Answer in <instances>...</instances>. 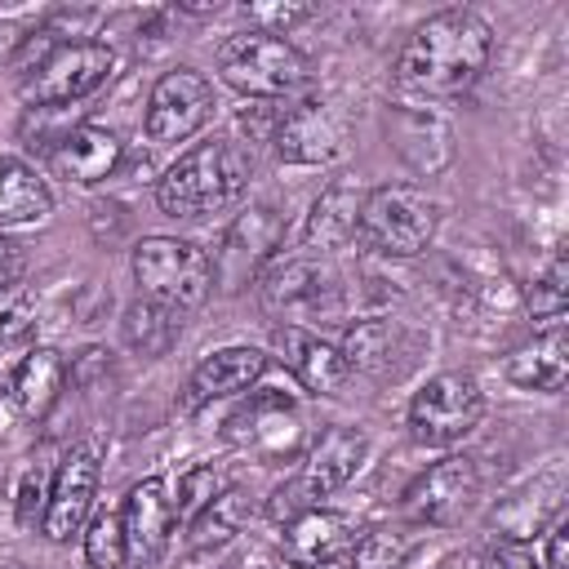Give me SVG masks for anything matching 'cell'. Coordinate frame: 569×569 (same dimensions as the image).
I'll use <instances>...</instances> for the list:
<instances>
[{
  "label": "cell",
  "mask_w": 569,
  "mask_h": 569,
  "mask_svg": "<svg viewBox=\"0 0 569 569\" xmlns=\"http://www.w3.org/2000/svg\"><path fill=\"white\" fill-rule=\"evenodd\" d=\"M493 58V27L476 9H440L413 27L396 58V89L405 98H458Z\"/></svg>",
  "instance_id": "6da1fadb"
},
{
  "label": "cell",
  "mask_w": 569,
  "mask_h": 569,
  "mask_svg": "<svg viewBox=\"0 0 569 569\" xmlns=\"http://www.w3.org/2000/svg\"><path fill=\"white\" fill-rule=\"evenodd\" d=\"M249 187V156L231 138L196 142L156 182V204L169 218H209L231 209Z\"/></svg>",
  "instance_id": "7a4b0ae2"
},
{
  "label": "cell",
  "mask_w": 569,
  "mask_h": 569,
  "mask_svg": "<svg viewBox=\"0 0 569 569\" xmlns=\"http://www.w3.org/2000/svg\"><path fill=\"white\" fill-rule=\"evenodd\" d=\"M436 227H440V209L427 191H418L409 182H387L360 200L356 236L373 253L413 258L436 240Z\"/></svg>",
  "instance_id": "3957f363"
},
{
  "label": "cell",
  "mask_w": 569,
  "mask_h": 569,
  "mask_svg": "<svg viewBox=\"0 0 569 569\" xmlns=\"http://www.w3.org/2000/svg\"><path fill=\"white\" fill-rule=\"evenodd\" d=\"M133 280L147 302L164 311H191L213 289V258L178 236H147L133 249Z\"/></svg>",
  "instance_id": "277c9868"
},
{
  "label": "cell",
  "mask_w": 569,
  "mask_h": 569,
  "mask_svg": "<svg viewBox=\"0 0 569 569\" xmlns=\"http://www.w3.org/2000/svg\"><path fill=\"white\" fill-rule=\"evenodd\" d=\"M218 71L222 80L244 98H289L307 84V58L284 40L267 31H240L218 44Z\"/></svg>",
  "instance_id": "5b68a950"
},
{
  "label": "cell",
  "mask_w": 569,
  "mask_h": 569,
  "mask_svg": "<svg viewBox=\"0 0 569 569\" xmlns=\"http://www.w3.org/2000/svg\"><path fill=\"white\" fill-rule=\"evenodd\" d=\"M480 418H485V396H480L476 378L458 373V369L427 378L409 400V431L427 449L458 445L467 431L480 427Z\"/></svg>",
  "instance_id": "8992f818"
},
{
  "label": "cell",
  "mask_w": 569,
  "mask_h": 569,
  "mask_svg": "<svg viewBox=\"0 0 569 569\" xmlns=\"http://www.w3.org/2000/svg\"><path fill=\"white\" fill-rule=\"evenodd\" d=\"M111 67H116L111 44H102V40H67L36 67V76L27 80L22 93L36 107H67V102H80L93 89H102Z\"/></svg>",
  "instance_id": "52a82bcc"
},
{
  "label": "cell",
  "mask_w": 569,
  "mask_h": 569,
  "mask_svg": "<svg viewBox=\"0 0 569 569\" xmlns=\"http://www.w3.org/2000/svg\"><path fill=\"white\" fill-rule=\"evenodd\" d=\"M209 111H213V84L196 67H173L151 84L142 129L151 142H182L209 120Z\"/></svg>",
  "instance_id": "ba28073f"
},
{
  "label": "cell",
  "mask_w": 569,
  "mask_h": 569,
  "mask_svg": "<svg viewBox=\"0 0 569 569\" xmlns=\"http://www.w3.org/2000/svg\"><path fill=\"white\" fill-rule=\"evenodd\" d=\"M480 493V471L471 458L453 453V458H440L431 462L409 489H405V516L413 525H453Z\"/></svg>",
  "instance_id": "9c48e42d"
},
{
  "label": "cell",
  "mask_w": 569,
  "mask_h": 569,
  "mask_svg": "<svg viewBox=\"0 0 569 569\" xmlns=\"http://www.w3.org/2000/svg\"><path fill=\"white\" fill-rule=\"evenodd\" d=\"M93 498H98V453L89 445H76L53 471V485H49V498H44V516H40L44 538L67 542L71 533H80L89 525Z\"/></svg>",
  "instance_id": "30bf717a"
},
{
  "label": "cell",
  "mask_w": 569,
  "mask_h": 569,
  "mask_svg": "<svg viewBox=\"0 0 569 569\" xmlns=\"http://www.w3.org/2000/svg\"><path fill=\"white\" fill-rule=\"evenodd\" d=\"M173 498H169V485L160 476H147L129 489L124 507H120V529H124V556L129 565L138 569H151L164 547H169V533H173Z\"/></svg>",
  "instance_id": "8fae6325"
},
{
  "label": "cell",
  "mask_w": 569,
  "mask_h": 569,
  "mask_svg": "<svg viewBox=\"0 0 569 569\" xmlns=\"http://www.w3.org/2000/svg\"><path fill=\"white\" fill-rule=\"evenodd\" d=\"M365 449H369L365 431H356V427H325V431L311 440L298 480H289L293 498H298L302 507H316L325 493L342 489V485L360 471Z\"/></svg>",
  "instance_id": "7c38bea8"
},
{
  "label": "cell",
  "mask_w": 569,
  "mask_h": 569,
  "mask_svg": "<svg viewBox=\"0 0 569 569\" xmlns=\"http://www.w3.org/2000/svg\"><path fill=\"white\" fill-rule=\"evenodd\" d=\"M280 547H284V560L289 565H302V569L333 565V560L351 556V547H356V520L342 516V511H329V507H307L293 520H284Z\"/></svg>",
  "instance_id": "4fadbf2b"
},
{
  "label": "cell",
  "mask_w": 569,
  "mask_h": 569,
  "mask_svg": "<svg viewBox=\"0 0 569 569\" xmlns=\"http://www.w3.org/2000/svg\"><path fill=\"white\" fill-rule=\"evenodd\" d=\"M231 440L240 449H253L262 458H289L302 440L298 409L284 400V391H258L236 418H231Z\"/></svg>",
  "instance_id": "5bb4252c"
},
{
  "label": "cell",
  "mask_w": 569,
  "mask_h": 569,
  "mask_svg": "<svg viewBox=\"0 0 569 569\" xmlns=\"http://www.w3.org/2000/svg\"><path fill=\"white\" fill-rule=\"evenodd\" d=\"M342 151V124L316 98L289 107L276 124V156L289 164H329Z\"/></svg>",
  "instance_id": "9a60e30c"
},
{
  "label": "cell",
  "mask_w": 569,
  "mask_h": 569,
  "mask_svg": "<svg viewBox=\"0 0 569 569\" xmlns=\"http://www.w3.org/2000/svg\"><path fill=\"white\" fill-rule=\"evenodd\" d=\"M329 293V271L316 258H271V267L258 276V298L271 316L284 325L293 316H307L325 302Z\"/></svg>",
  "instance_id": "2e32d148"
},
{
  "label": "cell",
  "mask_w": 569,
  "mask_h": 569,
  "mask_svg": "<svg viewBox=\"0 0 569 569\" xmlns=\"http://www.w3.org/2000/svg\"><path fill=\"white\" fill-rule=\"evenodd\" d=\"M271 342H276V356L293 369V378H298L311 396H333V391H342L347 365H342L338 347L320 342V338L307 333L302 325H276Z\"/></svg>",
  "instance_id": "e0dca14e"
},
{
  "label": "cell",
  "mask_w": 569,
  "mask_h": 569,
  "mask_svg": "<svg viewBox=\"0 0 569 569\" xmlns=\"http://www.w3.org/2000/svg\"><path fill=\"white\" fill-rule=\"evenodd\" d=\"M507 378L525 391H565V382H569V333H565V325H547L525 347H516L507 356Z\"/></svg>",
  "instance_id": "ac0fdd59"
},
{
  "label": "cell",
  "mask_w": 569,
  "mask_h": 569,
  "mask_svg": "<svg viewBox=\"0 0 569 569\" xmlns=\"http://www.w3.org/2000/svg\"><path fill=\"white\" fill-rule=\"evenodd\" d=\"M262 373H267V356L258 347H222V351L204 356L191 369V382H187L191 396H187V405H209V400L249 391Z\"/></svg>",
  "instance_id": "d6986e66"
},
{
  "label": "cell",
  "mask_w": 569,
  "mask_h": 569,
  "mask_svg": "<svg viewBox=\"0 0 569 569\" xmlns=\"http://www.w3.org/2000/svg\"><path fill=\"white\" fill-rule=\"evenodd\" d=\"M124 147L111 129H98V124H76L58 138L53 147V169L67 178V182H102L116 173Z\"/></svg>",
  "instance_id": "ffe728a7"
},
{
  "label": "cell",
  "mask_w": 569,
  "mask_h": 569,
  "mask_svg": "<svg viewBox=\"0 0 569 569\" xmlns=\"http://www.w3.org/2000/svg\"><path fill=\"white\" fill-rule=\"evenodd\" d=\"M53 196L44 187V178L22 164L18 156H0V227H22V222H40L49 218Z\"/></svg>",
  "instance_id": "44dd1931"
},
{
  "label": "cell",
  "mask_w": 569,
  "mask_h": 569,
  "mask_svg": "<svg viewBox=\"0 0 569 569\" xmlns=\"http://www.w3.org/2000/svg\"><path fill=\"white\" fill-rule=\"evenodd\" d=\"M62 356L53 347H36L22 365H18V378H13V400L22 409V418H44L62 391Z\"/></svg>",
  "instance_id": "7402d4cb"
},
{
  "label": "cell",
  "mask_w": 569,
  "mask_h": 569,
  "mask_svg": "<svg viewBox=\"0 0 569 569\" xmlns=\"http://www.w3.org/2000/svg\"><path fill=\"white\" fill-rule=\"evenodd\" d=\"M360 200L351 187H329L316 204H311V218H307V240L316 249H338L347 236H356V222H360Z\"/></svg>",
  "instance_id": "603a6c76"
},
{
  "label": "cell",
  "mask_w": 569,
  "mask_h": 569,
  "mask_svg": "<svg viewBox=\"0 0 569 569\" xmlns=\"http://www.w3.org/2000/svg\"><path fill=\"white\" fill-rule=\"evenodd\" d=\"M342 365L360 373H387L396 369V329L387 320H356L342 342Z\"/></svg>",
  "instance_id": "cb8c5ba5"
},
{
  "label": "cell",
  "mask_w": 569,
  "mask_h": 569,
  "mask_svg": "<svg viewBox=\"0 0 569 569\" xmlns=\"http://www.w3.org/2000/svg\"><path fill=\"white\" fill-rule=\"evenodd\" d=\"M271 249H280V218H276L271 209H253V213H244V218L231 227L222 267L249 258V271H253L262 258H271Z\"/></svg>",
  "instance_id": "d4e9b609"
},
{
  "label": "cell",
  "mask_w": 569,
  "mask_h": 569,
  "mask_svg": "<svg viewBox=\"0 0 569 569\" xmlns=\"http://www.w3.org/2000/svg\"><path fill=\"white\" fill-rule=\"evenodd\" d=\"M173 333H178L173 311H164V307H156V302H133V307L124 311V338H129V347H138L142 356H164L169 342H173Z\"/></svg>",
  "instance_id": "484cf974"
},
{
  "label": "cell",
  "mask_w": 569,
  "mask_h": 569,
  "mask_svg": "<svg viewBox=\"0 0 569 569\" xmlns=\"http://www.w3.org/2000/svg\"><path fill=\"white\" fill-rule=\"evenodd\" d=\"M409 551H413V538L405 529L382 525V529H369L356 538L351 560H356V569H405Z\"/></svg>",
  "instance_id": "4316f807"
},
{
  "label": "cell",
  "mask_w": 569,
  "mask_h": 569,
  "mask_svg": "<svg viewBox=\"0 0 569 569\" xmlns=\"http://www.w3.org/2000/svg\"><path fill=\"white\" fill-rule=\"evenodd\" d=\"M84 560L93 569H124L129 556H124V529H120V511H98L89 516L84 525Z\"/></svg>",
  "instance_id": "83f0119b"
},
{
  "label": "cell",
  "mask_w": 569,
  "mask_h": 569,
  "mask_svg": "<svg viewBox=\"0 0 569 569\" xmlns=\"http://www.w3.org/2000/svg\"><path fill=\"white\" fill-rule=\"evenodd\" d=\"M529 307H533V320L542 329L547 325H565V307H569V267H565V253H556L547 262V271L533 280Z\"/></svg>",
  "instance_id": "f1b7e54d"
},
{
  "label": "cell",
  "mask_w": 569,
  "mask_h": 569,
  "mask_svg": "<svg viewBox=\"0 0 569 569\" xmlns=\"http://www.w3.org/2000/svg\"><path fill=\"white\" fill-rule=\"evenodd\" d=\"M213 498H218V476H213V467H191V471L178 480V502H173V511H178V520H196L200 511H209Z\"/></svg>",
  "instance_id": "f546056e"
},
{
  "label": "cell",
  "mask_w": 569,
  "mask_h": 569,
  "mask_svg": "<svg viewBox=\"0 0 569 569\" xmlns=\"http://www.w3.org/2000/svg\"><path fill=\"white\" fill-rule=\"evenodd\" d=\"M311 13H316L311 4H293V0H284V4H244L249 31H267V36H284L289 27L307 22Z\"/></svg>",
  "instance_id": "4dcf8cb0"
},
{
  "label": "cell",
  "mask_w": 569,
  "mask_h": 569,
  "mask_svg": "<svg viewBox=\"0 0 569 569\" xmlns=\"http://www.w3.org/2000/svg\"><path fill=\"white\" fill-rule=\"evenodd\" d=\"M36 325V302L22 289H0V347L18 342Z\"/></svg>",
  "instance_id": "1f68e13d"
},
{
  "label": "cell",
  "mask_w": 569,
  "mask_h": 569,
  "mask_svg": "<svg viewBox=\"0 0 569 569\" xmlns=\"http://www.w3.org/2000/svg\"><path fill=\"white\" fill-rule=\"evenodd\" d=\"M44 498H49L44 476H40V467H31V471H27V480H22V489H18V520H22V525H31V520H36V511L44 516Z\"/></svg>",
  "instance_id": "d6a6232c"
},
{
  "label": "cell",
  "mask_w": 569,
  "mask_h": 569,
  "mask_svg": "<svg viewBox=\"0 0 569 569\" xmlns=\"http://www.w3.org/2000/svg\"><path fill=\"white\" fill-rule=\"evenodd\" d=\"M471 569H542L525 547H493L471 560Z\"/></svg>",
  "instance_id": "836d02e7"
},
{
  "label": "cell",
  "mask_w": 569,
  "mask_h": 569,
  "mask_svg": "<svg viewBox=\"0 0 569 569\" xmlns=\"http://www.w3.org/2000/svg\"><path fill=\"white\" fill-rule=\"evenodd\" d=\"M547 569H569V520H556L547 533Z\"/></svg>",
  "instance_id": "e575fe53"
},
{
  "label": "cell",
  "mask_w": 569,
  "mask_h": 569,
  "mask_svg": "<svg viewBox=\"0 0 569 569\" xmlns=\"http://www.w3.org/2000/svg\"><path fill=\"white\" fill-rule=\"evenodd\" d=\"M18 276H22V249L0 231V289H13Z\"/></svg>",
  "instance_id": "d590c367"
},
{
  "label": "cell",
  "mask_w": 569,
  "mask_h": 569,
  "mask_svg": "<svg viewBox=\"0 0 569 569\" xmlns=\"http://www.w3.org/2000/svg\"><path fill=\"white\" fill-rule=\"evenodd\" d=\"M27 36H22V27H13V22H0V62H9L13 53H18V44H22Z\"/></svg>",
  "instance_id": "8d00e7d4"
},
{
  "label": "cell",
  "mask_w": 569,
  "mask_h": 569,
  "mask_svg": "<svg viewBox=\"0 0 569 569\" xmlns=\"http://www.w3.org/2000/svg\"><path fill=\"white\" fill-rule=\"evenodd\" d=\"M182 13H196V18H209V13H222V4L218 0H204V4H178Z\"/></svg>",
  "instance_id": "74e56055"
}]
</instances>
